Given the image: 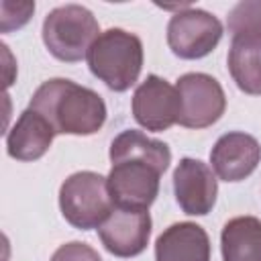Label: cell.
Here are the masks:
<instances>
[{
	"label": "cell",
	"mask_w": 261,
	"mask_h": 261,
	"mask_svg": "<svg viewBox=\"0 0 261 261\" xmlns=\"http://www.w3.org/2000/svg\"><path fill=\"white\" fill-rule=\"evenodd\" d=\"M29 108L45 116L55 135L88 137L98 133L106 122L102 96L65 77L43 82L35 90Z\"/></svg>",
	"instance_id": "1"
},
{
	"label": "cell",
	"mask_w": 261,
	"mask_h": 261,
	"mask_svg": "<svg viewBox=\"0 0 261 261\" xmlns=\"http://www.w3.org/2000/svg\"><path fill=\"white\" fill-rule=\"evenodd\" d=\"M228 71L241 92L261 96V0L239 2L228 14Z\"/></svg>",
	"instance_id": "2"
},
{
	"label": "cell",
	"mask_w": 261,
	"mask_h": 261,
	"mask_svg": "<svg viewBox=\"0 0 261 261\" xmlns=\"http://www.w3.org/2000/svg\"><path fill=\"white\" fill-rule=\"evenodd\" d=\"M86 59L92 75L104 82L106 88L112 92H126L141 75L143 43L124 29H108L94 41Z\"/></svg>",
	"instance_id": "3"
},
{
	"label": "cell",
	"mask_w": 261,
	"mask_h": 261,
	"mask_svg": "<svg viewBox=\"0 0 261 261\" xmlns=\"http://www.w3.org/2000/svg\"><path fill=\"white\" fill-rule=\"evenodd\" d=\"M43 43L49 53L65 63L88 57L90 47L100 37L96 16L82 4H65L53 8L43 20Z\"/></svg>",
	"instance_id": "4"
},
{
	"label": "cell",
	"mask_w": 261,
	"mask_h": 261,
	"mask_svg": "<svg viewBox=\"0 0 261 261\" xmlns=\"http://www.w3.org/2000/svg\"><path fill=\"white\" fill-rule=\"evenodd\" d=\"M59 208L63 218L80 228H98L114 210L108 181L96 171H75L59 188Z\"/></svg>",
	"instance_id": "5"
},
{
	"label": "cell",
	"mask_w": 261,
	"mask_h": 261,
	"mask_svg": "<svg viewBox=\"0 0 261 261\" xmlns=\"http://www.w3.org/2000/svg\"><path fill=\"white\" fill-rule=\"evenodd\" d=\"M222 39V22L200 8H179L167 24V45L179 59H200Z\"/></svg>",
	"instance_id": "6"
},
{
	"label": "cell",
	"mask_w": 261,
	"mask_h": 261,
	"mask_svg": "<svg viewBox=\"0 0 261 261\" xmlns=\"http://www.w3.org/2000/svg\"><path fill=\"white\" fill-rule=\"evenodd\" d=\"M175 90L179 98L177 122L186 128L212 126L226 110L224 90L208 73H184Z\"/></svg>",
	"instance_id": "7"
},
{
	"label": "cell",
	"mask_w": 261,
	"mask_h": 261,
	"mask_svg": "<svg viewBox=\"0 0 261 261\" xmlns=\"http://www.w3.org/2000/svg\"><path fill=\"white\" fill-rule=\"evenodd\" d=\"M161 173L163 171H159L155 165L139 159H124L112 163L106 181L114 208L149 210L159 194Z\"/></svg>",
	"instance_id": "8"
},
{
	"label": "cell",
	"mask_w": 261,
	"mask_h": 261,
	"mask_svg": "<svg viewBox=\"0 0 261 261\" xmlns=\"http://www.w3.org/2000/svg\"><path fill=\"white\" fill-rule=\"evenodd\" d=\"M133 116L147 130H167L179 116L177 90L159 75H147L133 94Z\"/></svg>",
	"instance_id": "9"
},
{
	"label": "cell",
	"mask_w": 261,
	"mask_h": 261,
	"mask_svg": "<svg viewBox=\"0 0 261 261\" xmlns=\"http://www.w3.org/2000/svg\"><path fill=\"white\" fill-rule=\"evenodd\" d=\"M98 237L104 249L120 259L141 255L151 237V216L147 210L114 208L112 214L98 226Z\"/></svg>",
	"instance_id": "10"
},
{
	"label": "cell",
	"mask_w": 261,
	"mask_h": 261,
	"mask_svg": "<svg viewBox=\"0 0 261 261\" xmlns=\"http://www.w3.org/2000/svg\"><path fill=\"white\" fill-rule=\"evenodd\" d=\"M173 192L179 208L186 214L204 216L214 208L216 202V175L200 159L184 157L173 171Z\"/></svg>",
	"instance_id": "11"
},
{
	"label": "cell",
	"mask_w": 261,
	"mask_h": 261,
	"mask_svg": "<svg viewBox=\"0 0 261 261\" xmlns=\"http://www.w3.org/2000/svg\"><path fill=\"white\" fill-rule=\"evenodd\" d=\"M259 161H261L259 141L239 130L222 135L210 151L212 171L222 181H241L249 177L257 169Z\"/></svg>",
	"instance_id": "12"
},
{
	"label": "cell",
	"mask_w": 261,
	"mask_h": 261,
	"mask_svg": "<svg viewBox=\"0 0 261 261\" xmlns=\"http://www.w3.org/2000/svg\"><path fill=\"white\" fill-rule=\"evenodd\" d=\"M155 261H210V239L196 222H175L157 237Z\"/></svg>",
	"instance_id": "13"
},
{
	"label": "cell",
	"mask_w": 261,
	"mask_h": 261,
	"mask_svg": "<svg viewBox=\"0 0 261 261\" xmlns=\"http://www.w3.org/2000/svg\"><path fill=\"white\" fill-rule=\"evenodd\" d=\"M55 130L47 118L27 108L6 135V151L16 161H35L49 151Z\"/></svg>",
	"instance_id": "14"
},
{
	"label": "cell",
	"mask_w": 261,
	"mask_h": 261,
	"mask_svg": "<svg viewBox=\"0 0 261 261\" xmlns=\"http://www.w3.org/2000/svg\"><path fill=\"white\" fill-rule=\"evenodd\" d=\"M222 261H261V220L255 216L230 218L220 232Z\"/></svg>",
	"instance_id": "15"
},
{
	"label": "cell",
	"mask_w": 261,
	"mask_h": 261,
	"mask_svg": "<svg viewBox=\"0 0 261 261\" xmlns=\"http://www.w3.org/2000/svg\"><path fill=\"white\" fill-rule=\"evenodd\" d=\"M110 161L118 163L124 159H139L165 171L171 163V151L163 141L151 139L141 130H122L110 143Z\"/></svg>",
	"instance_id": "16"
},
{
	"label": "cell",
	"mask_w": 261,
	"mask_h": 261,
	"mask_svg": "<svg viewBox=\"0 0 261 261\" xmlns=\"http://www.w3.org/2000/svg\"><path fill=\"white\" fill-rule=\"evenodd\" d=\"M0 10H2L0 29H2V33H10L29 22L31 14L35 12V2H16L14 4V2L4 0L0 4Z\"/></svg>",
	"instance_id": "17"
},
{
	"label": "cell",
	"mask_w": 261,
	"mask_h": 261,
	"mask_svg": "<svg viewBox=\"0 0 261 261\" xmlns=\"http://www.w3.org/2000/svg\"><path fill=\"white\" fill-rule=\"evenodd\" d=\"M51 261H102V259H100L98 251L92 249L90 245L80 243V241H71V243L61 245L51 255Z\"/></svg>",
	"instance_id": "18"
}]
</instances>
